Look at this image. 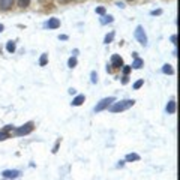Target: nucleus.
<instances>
[{"label":"nucleus","instance_id":"nucleus-1","mask_svg":"<svg viewBox=\"0 0 180 180\" xmlns=\"http://www.w3.org/2000/svg\"><path fill=\"white\" fill-rule=\"evenodd\" d=\"M135 104V101H132V99H126V101H120V102H116V104L113 105L110 108L111 113H119V111H125L128 108H131L132 105Z\"/></svg>","mask_w":180,"mask_h":180},{"label":"nucleus","instance_id":"nucleus-2","mask_svg":"<svg viewBox=\"0 0 180 180\" xmlns=\"http://www.w3.org/2000/svg\"><path fill=\"white\" fill-rule=\"evenodd\" d=\"M135 38H137V41L141 44V45H147V36L144 33V29L138 26V27L135 29Z\"/></svg>","mask_w":180,"mask_h":180},{"label":"nucleus","instance_id":"nucleus-3","mask_svg":"<svg viewBox=\"0 0 180 180\" xmlns=\"http://www.w3.org/2000/svg\"><path fill=\"white\" fill-rule=\"evenodd\" d=\"M114 101H116V99H114L113 96H111V98H105V99H102V101H101V102H99V104L95 107V111H96V113H99V111L105 110V108H107L108 105H111V102H114Z\"/></svg>","mask_w":180,"mask_h":180},{"label":"nucleus","instance_id":"nucleus-4","mask_svg":"<svg viewBox=\"0 0 180 180\" xmlns=\"http://www.w3.org/2000/svg\"><path fill=\"white\" fill-rule=\"evenodd\" d=\"M32 131H33V123H27V125L18 128V129L15 131V135H27V134H30Z\"/></svg>","mask_w":180,"mask_h":180},{"label":"nucleus","instance_id":"nucleus-5","mask_svg":"<svg viewBox=\"0 0 180 180\" xmlns=\"http://www.w3.org/2000/svg\"><path fill=\"white\" fill-rule=\"evenodd\" d=\"M3 177H6V179H17L18 176H20V171H17V170H6V171H3Z\"/></svg>","mask_w":180,"mask_h":180},{"label":"nucleus","instance_id":"nucleus-6","mask_svg":"<svg viewBox=\"0 0 180 180\" xmlns=\"http://www.w3.org/2000/svg\"><path fill=\"white\" fill-rule=\"evenodd\" d=\"M111 65H113V66H116V68H119V66H122V65H123V59H122L120 56L114 54L113 57H111Z\"/></svg>","mask_w":180,"mask_h":180},{"label":"nucleus","instance_id":"nucleus-7","mask_svg":"<svg viewBox=\"0 0 180 180\" xmlns=\"http://www.w3.org/2000/svg\"><path fill=\"white\" fill-rule=\"evenodd\" d=\"M47 27H48V29H57V27H60V21L57 20V18H50L48 23H47Z\"/></svg>","mask_w":180,"mask_h":180},{"label":"nucleus","instance_id":"nucleus-8","mask_svg":"<svg viewBox=\"0 0 180 180\" xmlns=\"http://www.w3.org/2000/svg\"><path fill=\"white\" fill-rule=\"evenodd\" d=\"M14 0H0V9H8L12 6Z\"/></svg>","mask_w":180,"mask_h":180},{"label":"nucleus","instance_id":"nucleus-9","mask_svg":"<svg viewBox=\"0 0 180 180\" xmlns=\"http://www.w3.org/2000/svg\"><path fill=\"white\" fill-rule=\"evenodd\" d=\"M174 111H176V102H174V101H170L168 105H167V113H168V114H174Z\"/></svg>","mask_w":180,"mask_h":180},{"label":"nucleus","instance_id":"nucleus-10","mask_svg":"<svg viewBox=\"0 0 180 180\" xmlns=\"http://www.w3.org/2000/svg\"><path fill=\"white\" fill-rule=\"evenodd\" d=\"M84 99H86V98H84V95H80V96H77L75 99L72 101V105H74V107H78V105H81V104L84 102Z\"/></svg>","mask_w":180,"mask_h":180},{"label":"nucleus","instance_id":"nucleus-11","mask_svg":"<svg viewBox=\"0 0 180 180\" xmlns=\"http://www.w3.org/2000/svg\"><path fill=\"white\" fill-rule=\"evenodd\" d=\"M126 161H128V162H131V161H140V156L137 153H129V155L126 156Z\"/></svg>","mask_w":180,"mask_h":180},{"label":"nucleus","instance_id":"nucleus-12","mask_svg":"<svg viewBox=\"0 0 180 180\" xmlns=\"http://www.w3.org/2000/svg\"><path fill=\"white\" fill-rule=\"evenodd\" d=\"M132 66H134L135 69H140V68L143 66V60H141V59H138V57H135V62L132 63Z\"/></svg>","mask_w":180,"mask_h":180},{"label":"nucleus","instance_id":"nucleus-13","mask_svg":"<svg viewBox=\"0 0 180 180\" xmlns=\"http://www.w3.org/2000/svg\"><path fill=\"white\" fill-rule=\"evenodd\" d=\"M162 72H164V74H170V75H171V74H174L173 68H171L170 65H164V68H162Z\"/></svg>","mask_w":180,"mask_h":180},{"label":"nucleus","instance_id":"nucleus-14","mask_svg":"<svg viewBox=\"0 0 180 180\" xmlns=\"http://www.w3.org/2000/svg\"><path fill=\"white\" fill-rule=\"evenodd\" d=\"M107 23H113V17L111 15H105L101 18V24H107Z\"/></svg>","mask_w":180,"mask_h":180},{"label":"nucleus","instance_id":"nucleus-15","mask_svg":"<svg viewBox=\"0 0 180 180\" xmlns=\"http://www.w3.org/2000/svg\"><path fill=\"white\" fill-rule=\"evenodd\" d=\"M6 50L9 51V53H14L15 51V42H8V45H6Z\"/></svg>","mask_w":180,"mask_h":180},{"label":"nucleus","instance_id":"nucleus-16","mask_svg":"<svg viewBox=\"0 0 180 180\" xmlns=\"http://www.w3.org/2000/svg\"><path fill=\"white\" fill-rule=\"evenodd\" d=\"M47 59H48V54H42L41 60H39V65H41V66H45V65H47Z\"/></svg>","mask_w":180,"mask_h":180},{"label":"nucleus","instance_id":"nucleus-17","mask_svg":"<svg viewBox=\"0 0 180 180\" xmlns=\"http://www.w3.org/2000/svg\"><path fill=\"white\" fill-rule=\"evenodd\" d=\"M68 66H69V68H75L77 66V59L75 57H71L69 60H68Z\"/></svg>","mask_w":180,"mask_h":180},{"label":"nucleus","instance_id":"nucleus-18","mask_svg":"<svg viewBox=\"0 0 180 180\" xmlns=\"http://www.w3.org/2000/svg\"><path fill=\"white\" fill-rule=\"evenodd\" d=\"M113 38H114V32H111L110 35H107V36H105L104 42H105V44H110V42L113 41Z\"/></svg>","mask_w":180,"mask_h":180},{"label":"nucleus","instance_id":"nucleus-19","mask_svg":"<svg viewBox=\"0 0 180 180\" xmlns=\"http://www.w3.org/2000/svg\"><path fill=\"white\" fill-rule=\"evenodd\" d=\"M29 3H30V0H18V5H20L21 8L29 6Z\"/></svg>","mask_w":180,"mask_h":180},{"label":"nucleus","instance_id":"nucleus-20","mask_svg":"<svg viewBox=\"0 0 180 180\" xmlns=\"http://www.w3.org/2000/svg\"><path fill=\"white\" fill-rule=\"evenodd\" d=\"M143 84H144V81H143V80H138V81H137V83L134 84V89H135V90H138L140 87H141V86H143Z\"/></svg>","mask_w":180,"mask_h":180},{"label":"nucleus","instance_id":"nucleus-21","mask_svg":"<svg viewBox=\"0 0 180 180\" xmlns=\"http://www.w3.org/2000/svg\"><path fill=\"white\" fill-rule=\"evenodd\" d=\"M96 14H99V15H104L105 14V8H96Z\"/></svg>","mask_w":180,"mask_h":180},{"label":"nucleus","instance_id":"nucleus-22","mask_svg":"<svg viewBox=\"0 0 180 180\" xmlns=\"http://www.w3.org/2000/svg\"><path fill=\"white\" fill-rule=\"evenodd\" d=\"M98 81V75L96 72H92V83H96Z\"/></svg>","mask_w":180,"mask_h":180},{"label":"nucleus","instance_id":"nucleus-23","mask_svg":"<svg viewBox=\"0 0 180 180\" xmlns=\"http://www.w3.org/2000/svg\"><path fill=\"white\" fill-rule=\"evenodd\" d=\"M8 138V134H5V132H0V141L2 140H6Z\"/></svg>","mask_w":180,"mask_h":180},{"label":"nucleus","instance_id":"nucleus-24","mask_svg":"<svg viewBox=\"0 0 180 180\" xmlns=\"http://www.w3.org/2000/svg\"><path fill=\"white\" fill-rule=\"evenodd\" d=\"M123 72H125V74H129V72H131V66H125V68H123Z\"/></svg>","mask_w":180,"mask_h":180},{"label":"nucleus","instance_id":"nucleus-25","mask_svg":"<svg viewBox=\"0 0 180 180\" xmlns=\"http://www.w3.org/2000/svg\"><path fill=\"white\" fill-rule=\"evenodd\" d=\"M161 14H162L161 9H158V11H152V15H161Z\"/></svg>","mask_w":180,"mask_h":180},{"label":"nucleus","instance_id":"nucleus-26","mask_svg":"<svg viewBox=\"0 0 180 180\" xmlns=\"http://www.w3.org/2000/svg\"><path fill=\"white\" fill-rule=\"evenodd\" d=\"M176 41H177V36H176V35H173V36H171V42H173V44H177V42H176Z\"/></svg>","mask_w":180,"mask_h":180},{"label":"nucleus","instance_id":"nucleus-27","mask_svg":"<svg viewBox=\"0 0 180 180\" xmlns=\"http://www.w3.org/2000/svg\"><path fill=\"white\" fill-rule=\"evenodd\" d=\"M60 39H62V41H66V39H68V36H66V35H62V36H60Z\"/></svg>","mask_w":180,"mask_h":180},{"label":"nucleus","instance_id":"nucleus-28","mask_svg":"<svg viewBox=\"0 0 180 180\" xmlns=\"http://www.w3.org/2000/svg\"><path fill=\"white\" fill-rule=\"evenodd\" d=\"M117 167H119V168H122V167H123V161H120V162L117 164Z\"/></svg>","mask_w":180,"mask_h":180},{"label":"nucleus","instance_id":"nucleus-29","mask_svg":"<svg viewBox=\"0 0 180 180\" xmlns=\"http://www.w3.org/2000/svg\"><path fill=\"white\" fill-rule=\"evenodd\" d=\"M122 83H123V84H126V83H128V77H125V78L122 80Z\"/></svg>","mask_w":180,"mask_h":180},{"label":"nucleus","instance_id":"nucleus-30","mask_svg":"<svg viewBox=\"0 0 180 180\" xmlns=\"http://www.w3.org/2000/svg\"><path fill=\"white\" fill-rule=\"evenodd\" d=\"M3 29H5V27H3V26H2V24H0V32H2V30H3Z\"/></svg>","mask_w":180,"mask_h":180},{"label":"nucleus","instance_id":"nucleus-31","mask_svg":"<svg viewBox=\"0 0 180 180\" xmlns=\"http://www.w3.org/2000/svg\"><path fill=\"white\" fill-rule=\"evenodd\" d=\"M129 2H132V0H129Z\"/></svg>","mask_w":180,"mask_h":180}]
</instances>
